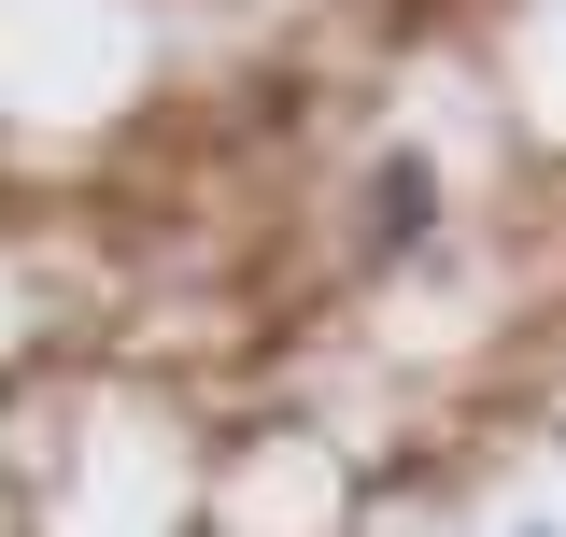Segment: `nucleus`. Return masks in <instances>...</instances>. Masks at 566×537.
Listing matches in <instances>:
<instances>
[{"label": "nucleus", "instance_id": "nucleus-1", "mask_svg": "<svg viewBox=\"0 0 566 537\" xmlns=\"http://www.w3.org/2000/svg\"><path fill=\"white\" fill-rule=\"evenodd\" d=\"M424 212H439V170H424V156H382V170H368V255H411Z\"/></svg>", "mask_w": 566, "mask_h": 537}, {"label": "nucleus", "instance_id": "nucleus-2", "mask_svg": "<svg viewBox=\"0 0 566 537\" xmlns=\"http://www.w3.org/2000/svg\"><path fill=\"white\" fill-rule=\"evenodd\" d=\"M538 537H553V524H538Z\"/></svg>", "mask_w": 566, "mask_h": 537}]
</instances>
